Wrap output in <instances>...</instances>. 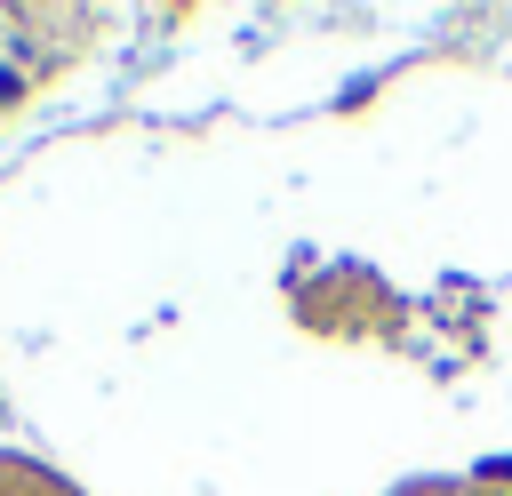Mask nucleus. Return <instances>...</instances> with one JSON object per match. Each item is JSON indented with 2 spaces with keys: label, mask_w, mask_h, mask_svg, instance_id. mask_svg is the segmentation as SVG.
Returning a JSON list of instances; mask_svg holds the SVG:
<instances>
[{
  "label": "nucleus",
  "mask_w": 512,
  "mask_h": 496,
  "mask_svg": "<svg viewBox=\"0 0 512 496\" xmlns=\"http://www.w3.org/2000/svg\"><path fill=\"white\" fill-rule=\"evenodd\" d=\"M0 496H80L64 472H48V464H32V456H16V448H0Z\"/></svg>",
  "instance_id": "f257e3e1"
},
{
  "label": "nucleus",
  "mask_w": 512,
  "mask_h": 496,
  "mask_svg": "<svg viewBox=\"0 0 512 496\" xmlns=\"http://www.w3.org/2000/svg\"><path fill=\"white\" fill-rule=\"evenodd\" d=\"M392 496H512V488H488V480H416V488H392Z\"/></svg>",
  "instance_id": "f03ea898"
}]
</instances>
